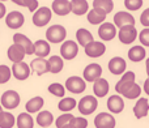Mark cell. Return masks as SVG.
I'll return each instance as SVG.
<instances>
[{
	"label": "cell",
	"instance_id": "obj_9",
	"mask_svg": "<svg viewBox=\"0 0 149 128\" xmlns=\"http://www.w3.org/2000/svg\"><path fill=\"white\" fill-rule=\"evenodd\" d=\"M95 128H114L115 127V118L111 114L101 113L94 119Z\"/></svg>",
	"mask_w": 149,
	"mask_h": 128
},
{
	"label": "cell",
	"instance_id": "obj_6",
	"mask_svg": "<svg viewBox=\"0 0 149 128\" xmlns=\"http://www.w3.org/2000/svg\"><path fill=\"white\" fill-rule=\"evenodd\" d=\"M65 88L73 94H80L85 90L86 85H85V80H82L79 76H71L65 81Z\"/></svg>",
	"mask_w": 149,
	"mask_h": 128
},
{
	"label": "cell",
	"instance_id": "obj_37",
	"mask_svg": "<svg viewBox=\"0 0 149 128\" xmlns=\"http://www.w3.org/2000/svg\"><path fill=\"white\" fill-rule=\"evenodd\" d=\"M12 1L21 7H26L30 12H36L38 9V0H12Z\"/></svg>",
	"mask_w": 149,
	"mask_h": 128
},
{
	"label": "cell",
	"instance_id": "obj_25",
	"mask_svg": "<svg viewBox=\"0 0 149 128\" xmlns=\"http://www.w3.org/2000/svg\"><path fill=\"white\" fill-rule=\"evenodd\" d=\"M34 46H36L34 54H36L38 58H46L47 55H50V50H51V47H50V45H49L47 41H42V39H39V41H37L36 43H34Z\"/></svg>",
	"mask_w": 149,
	"mask_h": 128
},
{
	"label": "cell",
	"instance_id": "obj_41",
	"mask_svg": "<svg viewBox=\"0 0 149 128\" xmlns=\"http://www.w3.org/2000/svg\"><path fill=\"white\" fill-rule=\"evenodd\" d=\"M10 79V69L8 65H0V84H5Z\"/></svg>",
	"mask_w": 149,
	"mask_h": 128
},
{
	"label": "cell",
	"instance_id": "obj_13",
	"mask_svg": "<svg viewBox=\"0 0 149 128\" xmlns=\"http://www.w3.org/2000/svg\"><path fill=\"white\" fill-rule=\"evenodd\" d=\"M13 42H15L16 45H20V46L26 51V55L34 54L36 46H34V43L26 35H24V34H20V33L15 34V35H13Z\"/></svg>",
	"mask_w": 149,
	"mask_h": 128
},
{
	"label": "cell",
	"instance_id": "obj_36",
	"mask_svg": "<svg viewBox=\"0 0 149 128\" xmlns=\"http://www.w3.org/2000/svg\"><path fill=\"white\" fill-rule=\"evenodd\" d=\"M140 94H141V88L135 82V84L132 85L131 88H128V89H127L122 95L126 97V98H128V99H135V98L140 97Z\"/></svg>",
	"mask_w": 149,
	"mask_h": 128
},
{
	"label": "cell",
	"instance_id": "obj_38",
	"mask_svg": "<svg viewBox=\"0 0 149 128\" xmlns=\"http://www.w3.org/2000/svg\"><path fill=\"white\" fill-rule=\"evenodd\" d=\"M73 118L74 116L71 115V114H63V115H60L59 118L56 119V122H55L56 128H64V127L70 126V123L72 122Z\"/></svg>",
	"mask_w": 149,
	"mask_h": 128
},
{
	"label": "cell",
	"instance_id": "obj_3",
	"mask_svg": "<svg viewBox=\"0 0 149 128\" xmlns=\"http://www.w3.org/2000/svg\"><path fill=\"white\" fill-rule=\"evenodd\" d=\"M118 38L123 45L134 43V41L137 38V30L135 28V25H128V26H124V28L119 29Z\"/></svg>",
	"mask_w": 149,
	"mask_h": 128
},
{
	"label": "cell",
	"instance_id": "obj_10",
	"mask_svg": "<svg viewBox=\"0 0 149 128\" xmlns=\"http://www.w3.org/2000/svg\"><path fill=\"white\" fill-rule=\"evenodd\" d=\"M77 52H79V46L73 41H65L60 47V55H62V58H64L67 60L73 59L77 55Z\"/></svg>",
	"mask_w": 149,
	"mask_h": 128
},
{
	"label": "cell",
	"instance_id": "obj_17",
	"mask_svg": "<svg viewBox=\"0 0 149 128\" xmlns=\"http://www.w3.org/2000/svg\"><path fill=\"white\" fill-rule=\"evenodd\" d=\"M7 55H8V59H9L10 62H13V63H20V62H22L24 58H25L26 51L20 46V45L13 43L12 46L8 49Z\"/></svg>",
	"mask_w": 149,
	"mask_h": 128
},
{
	"label": "cell",
	"instance_id": "obj_7",
	"mask_svg": "<svg viewBox=\"0 0 149 128\" xmlns=\"http://www.w3.org/2000/svg\"><path fill=\"white\" fill-rule=\"evenodd\" d=\"M102 76V68L100 64H89L86 65V68L84 69V80L89 82H95L98 79H101Z\"/></svg>",
	"mask_w": 149,
	"mask_h": 128
},
{
	"label": "cell",
	"instance_id": "obj_28",
	"mask_svg": "<svg viewBox=\"0 0 149 128\" xmlns=\"http://www.w3.org/2000/svg\"><path fill=\"white\" fill-rule=\"evenodd\" d=\"M76 38H77V42L84 47L86 46V45H89L90 42L94 41L92 33H90L89 30H86V29H79V30L76 31Z\"/></svg>",
	"mask_w": 149,
	"mask_h": 128
},
{
	"label": "cell",
	"instance_id": "obj_4",
	"mask_svg": "<svg viewBox=\"0 0 149 128\" xmlns=\"http://www.w3.org/2000/svg\"><path fill=\"white\" fill-rule=\"evenodd\" d=\"M97 106V98L92 97V95H86V97H82L81 101L79 102V111L82 115H89V114L94 113Z\"/></svg>",
	"mask_w": 149,
	"mask_h": 128
},
{
	"label": "cell",
	"instance_id": "obj_45",
	"mask_svg": "<svg viewBox=\"0 0 149 128\" xmlns=\"http://www.w3.org/2000/svg\"><path fill=\"white\" fill-rule=\"evenodd\" d=\"M5 16V5L3 3H0V18H3Z\"/></svg>",
	"mask_w": 149,
	"mask_h": 128
},
{
	"label": "cell",
	"instance_id": "obj_5",
	"mask_svg": "<svg viewBox=\"0 0 149 128\" xmlns=\"http://www.w3.org/2000/svg\"><path fill=\"white\" fill-rule=\"evenodd\" d=\"M1 105H3V107L8 109V110L16 109L20 105V95H18V93L15 92V90H7V92H4L1 95Z\"/></svg>",
	"mask_w": 149,
	"mask_h": 128
},
{
	"label": "cell",
	"instance_id": "obj_47",
	"mask_svg": "<svg viewBox=\"0 0 149 128\" xmlns=\"http://www.w3.org/2000/svg\"><path fill=\"white\" fill-rule=\"evenodd\" d=\"M145 67H147V74H148V79H149V58L147 59V62H145Z\"/></svg>",
	"mask_w": 149,
	"mask_h": 128
},
{
	"label": "cell",
	"instance_id": "obj_39",
	"mask_svg": "<svg viewBox=\"0 0 149 128\" xmlns=\"http://www.w3.org/2000/svg\"><path fill=\"white\" fill-rule=\"evenodd\" d=\"M49 92L51 94H54L55 97H64V93H65V89L62 84L59 82H54L49 86Z\"/></svg>",
	"mask_w": 149,
	"mask_h": 128
},
{
	"label": "cell",
	"instance_id": "obj_31",
	"mask_svg": "<svg viewBox=\"0 0 149 128\" xmlns=\"http://www.w3.org/2000/svg\"><path fill=\"white\" fill-rule=\"evenodd\" d=\"M16 123H17L18 128H33V126H34V120L29 113H21L20 115H18Z\"/></svg>",
	"mask_w": 149,
	"mask_h": 128
},
{
	"label": "cell",
	"instance_id": "obj_48",
	"mask_svg": "<svg viewBox=\"0 0 149 128\" xmlns=\"http://www.w3.org/2000/svg\"><path fill=\"white\" fill-rule=\"evenodd\" d=\"M3 113V105H0V114Z\"/></svg>",
	"mask_w": 149,
	"mask_h": 128
},
{
	"label": "cell",
	"instance_id": "obj_32",
	"mask_svg": "<svg viewBox=\"0 0 149 128\" xmlns=\"http://www.w3.org/2000/svg\"><path fill=\"white\" fill-rule=\"evenodd\" d=\"M52 120H54V116H52V114L50 111H41L38 114V116H37V123L43 128L51 126Z\"/></svg>",
	"mask_w": 149,
	"mask_h": 128
},
{
	"label": "cell",
	"instance_id": "obj_16",
	"mask_svg": "<svg viewBox=\"0 0 149 128\" xmlns=\"http://www.w3.org/2000/svg\"><path fill=\"white\" fill-rule=\"evenodd\" d=\"M114 25L118 26L119 29L128 25H135V18L128 12H118L114 16Z\"/></svg>",
	"mask_w": 149,
	"mask_h": 128
},
{
	"label": "cell",
	"instance_id": "obj_11",
	"mask_svg": "<svg viewBox=\"0 0 149 128\" xmlns=\"http://www.w3.org/2000/svg\"><path fill=\"white\" fill-rule=\"evenodd\" d=\"M24 15L21 12H17V10H12L10 13H8V16L5 17V24H7L8 28L10 29H18L24 25Z\"/></svg>",
	"mask_w": 149,
	"mask_h": 128
},
{
	"label": "cell",
	"instance_id": "obj_35",
	"mask_svg": "<svg viewBox=\"0 0 149 128\" xmlns=\"http://www.w3.org/2000/svg\"><path fill=\"white\" fill-rule=\"evenodd\" d=\"M74 107H76V101H74V98H63L59 102V105H58V109L62 111H65V113L73 110Z\"/></svg>",
	"mask_w": 149,
	"mask_h": 128
},
{
	"label": "cell",
	"instance_id": "obj_15",
	"mask_svg": "<svg viewBox=\"0 0 149 128\" xmlns=\"http://www.w3.org/2000/svg\"><path fill=\"white\" fill-rule=\"evenodd\" d=\"M12 73L13 76L17 80L22 81V80H26L29 76H30V68L26 63L20 62V63H13L12 67Z\"/></svg>",
	"mask_w": 149,
	"mask_h": 128
},
{
	"label": "cell",
	"instance_id": "obj_30",
	"mask_svg": "<svg viewBox=\"0 0 149 128\" xmlns=\"http://www.w3.org/2000/svg\"><path fill=\"white\" fill-rule=\"evenodd\" d=\"M49 62V72L51 73H59L63 69V59L58 55H54V56H50V59L47 60Z\"/></svg>",
	"mask_w": 149,
	"mask_h": 128
},
{
	"label": "cell",
	"instance_id": "obj_8",
	"mask_svg": "<svg viewBox=\"0 0 149 128\" xmlns=\"http://www.w3.org/2000/svg\"><path fill=\"white\" fill-rule=\"evenodd\" d=\"M135 84V73L134 72H126V73L122 76V79L116 82L115 85V90L119 94H123L128 88H131Z\"/></svg>",
	"mask_w": 149,
	"mask_h": 128
},
{
	"label": "cell",
	"instance_id": "obj_22",
	"mask_svg": "<svg viewBox=\"0 0 149 128\" xmlns=\"http://www.w3.org/2000/svg\"><path fill=\"white\" fill-rule=\"evenodd\" d=\"M106 16L107 15H106L103 10L93 8V9H90L89 12H88V21H89L92 25H98V24L102 25V22L106 20Z\"/></svg>",
	"mask_w": 149,
	"mask_h": 128
},
{
	"label": "cell",
	"instance_id": "obj_46",
	"mask_svg": "<svg viewBox=\"0 0 149 128\" xmlns=\"http://www.w3.org/2000/svg\"><path fill=\"white\" fill-rule=\"evenodd\" d=\"M144 92L149 95V79H147L145 80V82H144Z\"/></svg>",
	"mask_w": 149,
	"mask_h": 128
},
{
	"label": "cell",
	"instance_id": "obj_1",
	"mask_svg": "<svg viewBox=\"0 0 149 128\" xmlns=\"http://www.w3.org/2000/svg\"><path fill=\"white\" fill-rule=\"evenodd\" d=\"M65 35H67V31L62 25H52L46 31V38L50 43H60L65 39Z\"/></svg>",
	"mask_w": 149,
	"mask_h": 128
},
{
	"label": "cell",
	"instance_id": "obj_34",
	"mask_svg": "<svg viewBox=\"0 0 149 128\" xmlns=\"http://www.w3.org/2000/svg\"><path fill=\"white\" fill-rule=\"evenodd\" d=\"M93 8H97V9H101L107 15L113 10L114 8V3L113 0H94L93 1Z\"/></svg>",
	"mask_w": 149,
	"mask_h": 128
},
{
	"label": "cell",
	"instance_id": "obj_33",
	"mask_svg": "<svg viewBox=\"0 0 149 128\" xmlns=\"http://www.w3.org/2000/svg\"><path fill=\"white\" fill-rule=\"evenodd\" d=\"M16 123L15 116L8 111H3L0 114V128H12Z\"/></svg>",
	"mask_w": 149,
	"mask_h": 128
},
{
	"label": "cell",
	"instance_id": "obj_44",
	"mask_svg": "<svg viewBox=\"0 0 149 128\" xmlns=\"http://www.w3.org/2000/svg\"><path fill=\"white\" fill-rule=\"evenodd\" d=\"M140 22H141L145 28H149V8H147V9L141 13V16H140Z\"/></svg>",
	"mask_w": 149,
	"mask_h": 128
},
{
	"label": "cell",
	"instance_id": "obj_24",
	"mask_svg": "<svg viewBox=\"0 0 149 128\" xmlns=\"http://www.w3.org/2000/svg\"><path fill=\"white\" fill-rule=\"evenodd\" d=\"M30 65H31V68H33V71L36 72L38 76L49 72V62H47L45 58H37V59H34L33 62L30 63Z\"/></svg>",
	"mask_w": 149,
	"mask_h": 128
},
{
	"label": "cell",
	"instance_id": "obj_12",
	"mask_svg": "<svg viewBox=\"0 0 149 128\" xmlns=\"http://www.w3.org/2000/svg\"><path fill=\"white\" fill-rule=\"evenodd\" d=\"M98 35L102 41H111L116 35V26L111 22H105L98 29Z\"/></svg>",
	"mask_w": 149,
	"mask_h": 128
},
{
	"label": "cell",
	"instance_id": "obj_14",
	"mask_svg": "<svg viewBox=\"0 0 149 128\" xmlns=\"http://www.w3.org/2000/svg\"><path fill=\"white\" fill-rule=\"evenodd\" d=\"M105 51H106V46L102 42L93 41V42H90L89 45L85 46V54L90 58H98L105 54Z\"/></svg>",
	"mask_w": 149,
	"mask_h": 128
},
{
	"label": "cell",
	"instance_id": "obj_21",
	"mask_svg": "<svg viewBox=\"0 0 149 128\" xmlns=\"http://www.w3.org/2000/svg\"><path fill=\"white\" fill-rule=\"evenodd\" d=\"M107 109L113 114L122 113L124 109V102L122 99V97H119V95H111L107 99Z\"/></svg>",
	"mask_w": 149,
	"mask_h": 128
},
{
	"label": "cell",
	"instance_id": "obj_43",
	"mask_svg": "<svg viewBox=\"0 0 149 128\" xmlns=\"http://www.w3.org/2000/svg\"><path fill=\"white\" fill-rule=\"evenodd\" d=\"M139 39H140V43L141 45L149 47V28H145V29H143V30L140 31Z\"/></svg>",
	"mask_w": 149,
	"mask_h": 128
},
{
	"label": "cell",
	"instance_id": "obj_20",
	"mask_svg": "<svg viewBox=\"0 0 149 128\" xmlns=\"http://www.w3.org/2000/svg\"><path fill=\"white\" fill-rule=\"evenodd\" d=\"M134 114L137 119H141L149 114V103L147 98H139L134 107Z\"/></svg>",
	"mask_w": 149,
	"mask_h": 128
},
{
	"label": "cell",
	"instance_id": "obj_42",
	"mask_svg": "<svg viewBox=\"0 0 149 128\" xmlns=\"http://www.w3.org/2000/svg\"><path fill=\"white\" fill-rule=\"evenodd\" d=\"M124 5L128 10H137L143 7V0H124Z\"/></svg>",
	"mask_w": 149,
	"mask_h": 128
},
{
	"label": "cell",
	"instance_id": "obj_49",
	"mask_svg": "<svg viewBox=\"0 0 149 128\" xmlns=\"http://www.w3.org/2000/svg\"><path fill=\"white\" fill-rule=\"evenodd\" d=\"M0 1H5V0H0Z\"/></svg>",
	"mask_w": 149,
	"mask_h": 128
},
{
	"label": "cell",
	"instance_id": "obj_19",
	"mask_svg": "<svg viewBox=\"0 0 149 128\" xmlns=\"http://www.w3.org/2000/svg\"><path fill=\"white\" fill-rule=\"evenodd\" d=\"M126 60L120 56H115L109 62V71L113 74H124L126 71Z\"/></svg>",
	"mask_w": 149,
	"mask_h": 128
},
{
	"label": "cell",
	"instance_id": "obj_23",
	"mask_svg": "<svg viewBox=\"0 0 149 128\" xmlns=\"http://www.w3.org/2000/svg\"><path fill=\"white\" fill-rule=\"evenodd\" d=\"M109 82H107V80H105V79H98L97 81L94 82V86H93V92H94V94H95V97H100V98H102V97H105L106 94L109 93Z\"/></svg>",
	"mask_w": 149,
	"mask_h": 128
},
{
	"label": "cell",
	"instance_id": "obj_27",
	"mask_svg": "<svg viewBox=\"0 0 149 128\" xmlns=\"http://www.w3.org/2000/svg\"><path fill=\"white\" fill-rule=\"evenodd\" d=\"M71 7H72V13L77 16H82L89 10V4L86 0H72Z\"/></svg>",
	"mask_w": 149,
	"mask_h": 128
},
{
	"label": "cell",
	"instance_id": "obj_2",
	"mask_svg": "<svg viewBox=\"0 0 149 128\" xmlns=\"http://www.w3.org/2000/svg\"><path fill=\"white\" fill-rule=\"evenodd\" d=\"M51 16H52V12L50 10V8L47 7H41L34 12L33 15V24L36 26H45L50 22L51 20Z\"/></svg>",
	"mask_w": 149,
	"mask_h": 128
},
{
	"label": "cell",
	"instance_id": "obj_18",
	"mask_svg": "<svg viewBox=\"0 0 149 128\" xmlns=\"http://www.w3.org/2000/svg\"><path fill=\"white\" fill-rule=\"evenodd\" d=\"M51 8H52V12L56 13L58 16H65L72 12L71 1H68V0H54Z\"/></svg>",
	"mask_w": 149,
	"mask_h": 128
},
{
	"label": "cell",
	"instance_id": "obj_26",
	"mask_svg": "<svg viewBox=\"0 0 149 128\" xmlns=\"http://www.w3.org/2000/svg\"><path fill=\"white\" fill-rule=\"evenodd\" d=\"M145 55H147V52H145V49L143 46H134L130 49L128 51V58L131 62H141L143 59L145 58Z\"/></svg>",
	"mask_w": 149,
	"mask_h": 128
},
{
	"label": "cell",
	"instance_id": "obj_29",
	"mask_svg": "<svg viewBox=\"0 0 149 128\" xmlns=\"http://www.w3.org/2000/svg\"><path fill=\"white\" fill-rule=\"evenodd\" d=\"M26 111H28L29 114L31 113H38L39 110H41L42 107H43V98L42 97H34L31 98V99L28 101V103H26Z\"/></svg>",
	"mask_w": 149,
	"mask_h": 128
},
{
	"label": "cell",
	"instance_id": "obj_40",
	"mask_svg": "<svg viewBox=\"0 0 149 128\" xmlns=\"http://www.w3.org/2000/svg\"><path fill=\"white\" fill-rule=\"evenodd\" d=\"M88 127V120L85 118H74L72 119V122L70 123V126L64 127V128H86Z\"/></svg>",
	"mask_w": 149,
	"mask_h": 128
}]
</instances>
